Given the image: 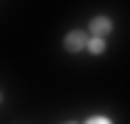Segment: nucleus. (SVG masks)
<instances>
[{
  "mask_svg": "<svg viewBox=\"0 0 130 124\" xmlns=\"http://www.w3.org/2000/svg\"><path fill=\"white\" fill-rule=\"evenodd\" d=\"M89 28H91V36H97V39H103V36H108V33L113 30V25H111L108 17H94Z\"/></svg>",
  "mask_w": 130,
  "mask_h": 124,
  "instance_id": "obj_1",
  "label": "nucleus"
},
{
  "mask_svg": "<svg viewBox=\"0 0 130 124\" xmlns=\"http://www.w3.org/2000/svg\"><path fill=\"white\" fill-rule=\"evenodd\" d=\"M86 47V33L83 30H72L69 36H67V50L69 52H78V50Z\"/></svg>",
  "mask_w": 130,
  "mask_h": 124,
  "instance_id": "obj_2",
  "label": "nucleus"
},
{
  "mask_svg": "<svg viewBox=\"0 0 130 124\" xmlns=\"http://www.w3.org/2000/svg\"><path fill=\"white\" fill-rule=\"evenodd\" d=\"M89 50H91L94 55H100V52H103V50H105V42H103V39H97V36H94V39L89 42Z\"/></svg>",
  "mask_w": 130,
  "mask_h": 124,
  "instance_id": "obj_3",
  "label": "nucleus"
},
{
  "mask_svg": "<svg viewBox=\"0 0 130 124\" xmlns=\"http://www.w3.org/2000/svg\"><path fill=\"white\" fill-rule=\"evenodd\" d=\"M89 124H111V121H108V119H103V116H94Z\"/></svg>",
  "mask_w": 130,
  "mask_h": 124,
  "instance_id": "obj_4",
  "label": "nucleus"
},
{
  "mask_svg": "<svg viewBox=\"0 0 130 124\" xmlns=\"http://www.w3.org/2000/svg\"><path fill=\"white\" fill-rule=\"evenodd\" d=\"M0 102H3V94H0Z\"/></svg>",
  "mask_w": 130,
  "mask_h": 124,
  "instance_id": "obj_5",
  "label": "nucleus"
},
{
  "mask_svg": "<svg viewBox=\"0 0 130 124\" xmlns=\"http://www.w3.org/2000/svg\"><path fill=\"white\" fill-rule=\"evenodd\" d=\"M67 124H75V121H67Z\"/></svg>",
  "mask_w": 130,
  "mask_h": 124,
  "instance_id": "obj_6",
  "label": "nucleus"
}]
</instances>
